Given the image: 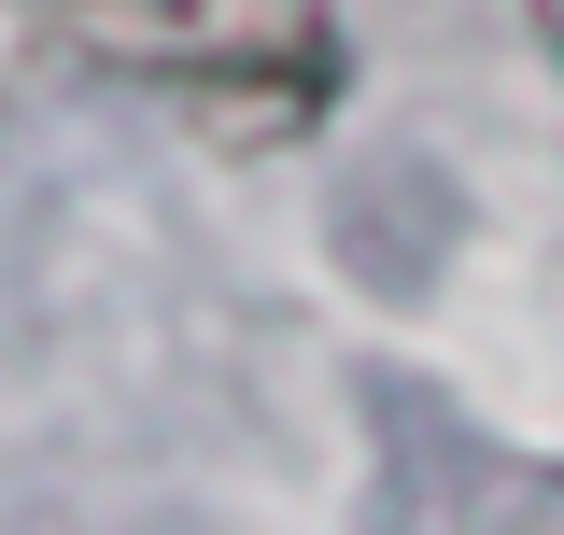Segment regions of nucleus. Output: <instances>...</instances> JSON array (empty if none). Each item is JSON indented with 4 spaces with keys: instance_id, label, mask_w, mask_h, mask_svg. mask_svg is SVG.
Returning <instances> with one entry per match:
<instances>
[{
    "instance_id": "obj_1",
    "label": "nucleus",
    "mask_w": 564,
    "mask_h": 535,
    "mask_svg": "<svg viewBox=\"0 0 564 535\" xmlns=\"http://www.w3.org/2000/svg\"><path fill=\"white\" fill-rule=\"evenodd\" d=\"M57 43L141 99H170L226 155L311 141L352 85L339 0H57Z\"/></svg>"
},
{
    "instance_id": "obj_2",
    "label": "nucleus",
    "mask_w": 564,
    "mask_h": 535,
    "mask_svg": "<svg viewBox=\"0 0 564 535\" xmlns=\"http://www.w3.org/2000/svg\"><path fill=\"white\" fill-rule=\"evenodd\" d=\"M551 43H564V0H551Z\"/></svg>"
}]
</instances>
